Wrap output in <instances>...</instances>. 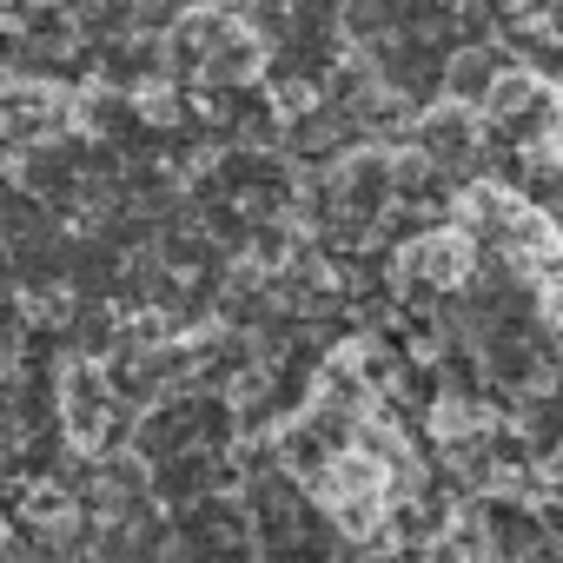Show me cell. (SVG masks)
I'll return each mask as SVG.
<instances>
[{
    "instance_id": "cell-1",
    "label": "cell",
    "mask_w": 563,
    "mask_h": 563,
    "mask_svg": "<svg viewBox=\"0 0 563 563\" xmlns=\"http://www.w3.org/2000/svg\"><path fill=\"white\" fill-rule=\"evenodd\" d=\"M54 418H60L67 444L87 451V457L126 451L133 424H140V411H126L113 398V385H107V372L93 358H60V372H54Z\"/></svg>"
},
{
    "instance_id": "cell-3",
    "label": "cell",
    "mask_w": 563,
    "mask_h": 563,
    "mask_svg": "<svg viewBox=\"0 0 563 563\" xmlns=\"http://www.w3.org/2000/svg\"><path fill=\"white\" fill-rule=\"evenodd\" d=\"M8 543H14V530H8V523H0V556H8Z\"/></svg>"
},
{
    "instance_id": "cell-2",
    "label": "cell",
    "mask_w": 563,
    "mask_h": 563,
    "mask_svg": "<svg viewBox=\"0 0 563 563\" xmlns=\"http://www.w3.org/2000/svg\"><path fill=\"white\" fill-rule=\"evenodd\" d=\"M411 265H418V278H438V286H451V278L464 272V245H457V239H424V245L411 252Z\"/></svg>"
}]
</instances>
